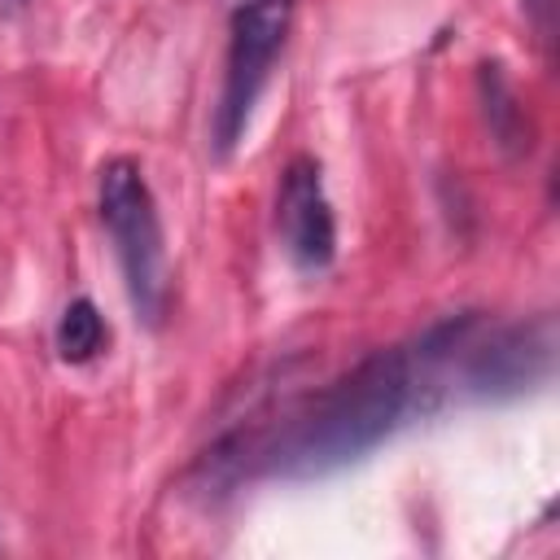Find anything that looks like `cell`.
<instances>
[{
    "instance_id": "obj_1",
    "label": "cell",
    "mask_w": 560,
    "mask_h": 560,
    "mask_svg": "<svg viewBox=\"0 0 560 560\" xmlns=\"http://www.w3.org/2000/svg\"><path fill=\"white\" fill-rule=\"evenodd\" d=\"M429 376L433 372L420 350H381L363 359L289 424L284 442L271 451L276 468L328 472L346 459H359L420 402Z\"/></svg>"
},
{
    "instance_id": "obj_2",
    "label": "cell",
    "mask_w": 560,
    "mask_h": 560,
    "mask_svg": "<svg viewBox=\"0 0 560 560\" xmlns=\"http://www.w3.org/2000/svg\"><path fill=\"white\" fill-rule=\"evenodd\" d=\"M101 223L114 241L131 306L158 324L166 302V249H162V219L144 171L131 158H114L101 166Z\"/></svg>"
},
{
    "instance_id": "obj_3",
    "label": "cell",
    "mask_w": 560,
    "mask_h": 560,
    "mask_svg": "<svg viewBox=\"0 0 560 560\" xmlns=\"http://www.w3.org/2000/svg\"><path fill=\"white\" fill-rule=\"evenodd\" d=\"M293 4L298 0H245L232 13V39H228V70H223V92H219V109H214V144L228 153L249 114L254 101L267 88V74L276 66V52L284 48L289 22H293Z\"/></svg>"
},
{
    "instance_id": "obj_4",
    "label": "cell",
    "mask_w": 560,
    "mask_h": 560,
    "mask_svg": "<svg viewBox=\"0 0 560 560\" xmlns=\"http://www.w3.org/2000/svg\"><path fill=\"white\" fill-rule=\"evenodd\" d=\"M276 232L284 254L306 267L319 271L332 262L337 249V223H332V206L324 192V175L315 158H293L284 179H280V197H276Z\"/></svg>"
},
{
    "instance_id": "obj_5",
    "label": "cell",
    "mask_w": 560,
    "mask_h": 560,
    "mask_svg": "<svg viewBox=\"0 0 560 560\" xmlns=\"http://www.w3.org/2000/svg\"><path fill=\"white\" fill-rule=\"evenodd\" d=\"M105 341H109V328H105V315L96 311V302L74 298L57 319V354L66 363H88L105 350Z\"/></svg>"
}]
</instances>
